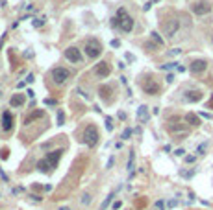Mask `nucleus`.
I'll list each match as a JSON object with an SVG mask.
<instances>
[{"label": "nucleus", "mask_w": 213, "mask_h": 210, "mask_svg": "<svg viewBox=\"0 0 213 210\" xmlns=\"http://www.w3.org/2000/svg\"><path fill=\"white\" fill-rule=\"evenodd\" d=\"M61 155H63V149H56V151H50L46 153V157L43 160H39L37 162V170L43 171V173H50L52 168H56V164L59 162Z\"/></svg>", "instance_id": "obj_1"}, {"label": "nucleus", "mask_w": 213, "mask_h": 210, "mask_svg": "<svg viewBox=\"0 0 213 210\" xmlns=\"http://www.w3.org/2000/svg\"><path fill=\"white\" fill-rule=\"evenodd\" d=\"M111 24L117 26V28H121V30H122V31H126V33L134 30V19L126 13L124 8H119V11H117V17H113Z\"/></svg>", "instance_id": "obj_2"}, {"label": "nucleus", "mask_w": 213, "mask_h": 210, "mask_svg": "<svg viewBox=\"0 0 213 210\" xmlns=\"http://www.w3.org/2000/svg\"><path fill=\"white\" fill-rule=\"evenodd\" d=\"M84 50H85V55L89 59H97V57H100V54H102V44H100L98 39H87Z\"/></svg>", "instance_id": "obj_3"}, {"label": "nucleus", "mask_w": 213, "mask_h": 210, "mask_svg": "<svg viewBox=\"0 0 213 210\" xmlns=\"http://www.w3.org/2000/svg\"><path fill=\"white\" fill-rule=\"evenodd\" d=\"M98 131H97V127L95 125H87L85 127V131H84V142L89 146V148H95V146L98 144Z\"/></svg>", "instance_id": "obj_4"}, {"label": "nucleus", "mask_w": 213, "mask_h": 210, "mask_svg": "<svg viewBox=\"0 0 213 210\" xmlns=\"http://www.w3.org/2000/svg\"><path fill=\"white\" fill-rule=\"evenodd\" d=\"M69 78H71V70H67L63 66H56L52 70V79H54L56 85H63Z\"/></svg>", "instance_id": "obj_5"}, {"label": "nucleus", "mask_w": 213, "mask_h": 210, "mask_svg": "<svg viewBox=\"0 0 213 210\" xmlns=\"http://www.w3.org/2000/svg\"><path fill=\"white\" fill-rule=\"evenodd\" d=\"M141 87H143V90H145V94H150V96L160 94V83H157L156 79H152L150 76L145 78V81L141 83Z\"/></svg>", "instance_id": "obj_6"}, {"label": "nucleus", "mask_w": 213, "mask_h": 210, "mask_svg": "<svg viewBox=\"0 0 213 210\" xmlns=\"http://www.w3.org/2000/svg\"><path fill=\"white\" fill-rule=\"evenodd\" d=\"M178 28H180V22H178L176 19H170V20H167V22H165L163 31H165V35H167V37H174V33L178 31Z\"/></svg>", "instance_id": "obj_7"}, {"label": "nucleus", "mask_w": 213, "mask_h": 210, "mask_svg": "<svg viewBox=\"0 0 213 210\" xmlns=\"http://www.w3.org/2000/svg\"><path fill=\"white\" fill-rule=\"evenodd\" d=\"M65 57L71 63H80L82 61V52L78 50L76 46H69L67 50H65Z\"/></svg>", "instance_id": "obj_8"}, {"label": "nucleus", "mask_w": 213, "mask_h": 210, "mask_svg": "<svg viewBox=\"0 0 213 210\" xmlns=\"http://www.w3.org/2000/svg\"><path fill=\"white\" fill-rule=\"evenodd\" d=\"M191 9H193L195 15H206V13L209 11V4L206 2V0H200V2H195L191 6Z\"/></svg>", "instance_id": "obj_9"}, {"label": "nucleus", "mask_w": 213, "mask_h": 210, "mask_svg": "<svg viewBox=\"0 0 213 210\" xmlns=\"http://www.w3.org/2000/svg\"><path fill=\"white\" fill-rule=\"evenodd\" d=\"M206 68H208V63H206L204 59H195V61L189 65V70H191L193 74H202Z\"/></svg>", "instance_id": "obj_10"}, {"label": "nucleus", "mask_w": 213, "mask_h": 210, "mask_svg": "<svg viewBox=\"0 0 213 210\" xmlns=\"http://www.w3.org/2000/svg\"><path fill=\"white\" fill-rule=\"evenodd\" d=\"M109 72H111V66H109L106 61H100L98 65L95 66V74H97V76H100V78H108V76H109Z\"/></svg>", "instance_id": "obj_11"}, {"label": "nucleus", "mask_w": 213, "mask_h": 210, "mask_svg": "<svg viewBox=\"0 0 213 210\" xmlns=\"http://www.w3.org/2000/svg\"><path fill=\"white\" fill-rule=\"evenodd\" d=\"M11 125H13V116H11L9 111H6V113L2 114V129L4 131H9Z\"/></svg>", "instance_id": "obj_12"}, {"label": "nucleus", "mask_w": 213, "mask_h": 210, "mask_svg": "<svg viewBox=\"0 0 213 210\" xmlns=\"http://www.w3.org/2000/svg\"><path fill=\"white\" fill-rule=\"evenodd\" d=\"M137 120L141 124H147L148 122V107L147 105H141L139 109H137Z\"/></svg>", "instance_id": "obj_13"}, {"label": "nucleus", "mask_w": 213, "mask_h": 210, "mask_svg": "<svg viewBox=\"0 0 213 210\" xmlns=\"http://www.w3.org/2000/svg\"><path fill=\"white\" fill-rule=\"evenodd\" d=\"M24 101H26L24 94H13L11 100H9V105L11 107H20V105H24Z\"/></svg>", "instance_id": "obj_14"}, {"label": "nucleus", "mask_w": 213, "mask_h": 210, "mask_svg": "<svg viewBox=\"0 0 213 210\" xmlns=\"http://www.w3.org/2000/svg\"><path fill=\"white\" fill-rule=\"evenodd\" d=\"M185 100L187 101H200L202 100V92L200 90H187V92H185Z\"/></svg>", "instance_id": "obj_15"}, {"label": "nucleus", "mask_w": 213, "mask_h": 210, "mask_svg": "<svg viewBox=\"0 0 213 210\" xmlns=\"http://www.w3.org/2000/svg\"><path fill=\"white\" fill-rule=\"evenodd\" d=\"M185 122H187L191 127H198V125H200V118H198V114L187 113V114H185Z\"/></svg>", "instance_id": "obj_16"}, {"label": "nucleus", "mask_w": 213, "mask_h": 210, "mask_svg": "<svg viewBox=\"0 0 213 210\" xmlns=\"http://www.w3.org/2000/svg\"><path fill=\"white\" fill-rule=\"evenodd\" d=\"M43 116V111H35L33 114H30L28 118H24V124H30V122H33V120H37V118H41Z\"/></svg>", "instance_id": "obj_17"}, {"label": "nucleus", "mask_w": 213, "mask_h": 210, "mask_svg": "<svg viewBox=\"0 0 213 210\" xmlns=\"http://www.w3.org/2000/svg\"><path fill=\"white\" fill-rule=\"evenodd\" d=\"M150 37H152V41H154L157 46H163V37H161L157 31H152V33H150Z\"/></svg>", "instance_id": "obj_18"}, {"label": "nucleus", "mask_w": 213, "mask_h": 210, "mask_svg": "<svg viewBox=\"0 0 213 210\" xmlns=\"http://www.w3.org/2000/svg\"><path fill=\"white\" fill-rule=\"evenodd\" d=\"M134 162H135V153L130 151V159H128V171H130V173L134 171Z\"/></svg>", "instance_id": "obj_19"}, {"label": "nucleus", "mask_w": 213, "mask_h": 210, "mask_svg": "<svg viewBox=\"0 0 213 210\" xmlns=\"http://www.w3.org/2000/svg\"><path fill=\"white\" fill-rule=\"evenodd\" d=\"M113 197H115V194H109L108 197L104 199V203H102V205H100V210H106V208H108V205H109V203H111V199H113Z\"/></svg>", "instance_id": "obj_20"}, {"label": "nucleus", "mask_w": 213, "mask_h": 210, "mask_svg": "<svg viewBox=\"0 0 213 210\" xmlns=\"http://www.w3.org/2000/svg\"><path fill=\"white\" fill-rule=\"evenodd\" d=\"M134 135V129H130V127H126L124 129V133H122V140H130V136Z\"/></svg>", "instance_id": "obj_21"}, {"label": "nucleus", "mask_w": 213, "mask_h": 210, "mask_svg": "<svg viewBox=\"0 0 213 210\" xmlns=\"http://www.w3.org/2000/svg\"><path fill=\"white\" fill-rule=\"evenodd\" d=\"M45 24V17H41V19H33V28H41Z\"/></svg>", "instance_id": "obj_22"}, {"label": "nucleus", "mask_w": 213, "mask_h": 210, "mask_svg": "<svg viewBox=\"0 0 213 210\" xmlns=\"http://www.w3.org/2000/svg\"><path fill=\"white\" fill-rule=\"evenodd\" d=\"M65 122V114H63V111H58V125H63Z\"/></svg>", "instance_id": "obj_23"}, {"label": "nucleus", "mask_w": 213, "mask_h": 210, "mask_svg": "<svg viewBox=\"0 0 213 210\" xmlns=\"http://www.w3.org/2000/svg\"><path fill=\"white\" fill-rule=\"evenodd\" d=\"M106 129H108L109 133H111V131H113V120H111V118H109V116L106 118Z\"/></svg>", "instance_id": "obj_24"}, {"label": "nucleus", "mask_w": 213, "mask_h": 210, "mask_svg": "<svg viewBox=\"0 0 213 210\" xmlns=\"http://www.w3.org/2000/svg\"><path fill=\"white\" fill-rule=\"evenodd\" d=\"M163 70H170V68H178V63H167V65L161 66Z\"/></svg>", "instance_id": "obj_25"}, {"label": "nucleus", "mask_w": 213, "mask_h": 210, "mask_svg": "<svg viewBox=\"0 0 213 210\" xmlns=\"http://www.w3.org/2000/svg\"><path fill=\"white\" fill-rule=\"evenodd\" d=\"M145 48H148V50H152V52H154V50H157L160 46H157L156 43H145Z\"/></svg>", "instance_id": "obj_26"}, {"label": "nucleus", "mask_w": 213, "mask_h": 210, "mask_svg": "<svg viewBox=\"0 0 213 210\" xmlns=\"http://www.w3.org/2000/svg\"><path fill=\"white\" fill-rule=\"evenodd\" d=\"M156 210H165V203L160 199V201H156Z\"/></svg>", "instance_id": "obj_27"}, {"label": "nucleus", "mask_w": 213, "mask_h": 210, "mask_svg": "<svg viewBox=\"0 0 213 210\" xmlns=\"http://www.w3.org/2000/svg\"><path fill=\"white\" fill-rule=\"evenodd\" d=\"M82 203H84V205H89V203H91V195H84V197H82Z\"/></svg>", "instance_id": "obj_28"}, {"label": "nucleus", "mask_w": 213, "mask_h": 210, "mask_svg": "<svg viewBox=\"0 0 213 210\" xmlns=\"http://www.w3.org/2000/svg\"><path fill=\"white\" fill-rule=\"evenodd\" d=\"M109 44H111L113 48H119V46H121V41H119V39H113V41H111Z\"/></svg>", "instance_id": "obj_29"}, {"label": "nucleus", "mask_w": 213, "mask_h": 210, "mask_svg": "<svg viewBox=\"0 0 213 210\" xmlns=\"http://www.w3.org/2000/svg\"><path fill=\"white\" fill-rule=\"evenodd\" d=\"M185 162H187V164H193V162H195V155H189V157H185Z\"/></svg>", "instance_id": "obj_30"}, {"label": "nucleus", "mask_w": 213, "mask_h": 210, "mask_svg": "<svg viewBox=\"0 0 213 210\" xmlns=\"http://www.w3.org/2000/svg\"><path fill=\"white\" fill-rule=\"evenodd\" d=\"M204 151H206V144H200L198 146V155H204Z\"/></svg>", "instance_id": "obj_31"}, {"label": "nucleus", "mask_w": 213, "mask_h": 210, "mask_svg": "<svg viewBox=\"0 0 213 210\" xmlns=\"http://www.w3.org/2000/svg\"><path fill=\"white\" fill-rule=\"evenodd\" d=\"M78 94H80L82 98H85V100H89V94H87V92H84L82 89H78Z\"/></svg>", "instance_id": "obj_32"}, {"label": "nucleus", "mask_w": 213, "mask_h": 210, "mask_svg": "<svg viewBox=\"0 0 213 210\" xmlns=\"http://www.w3.org/2000/svg\"><path fill=\"white\" fill-rule=\"evenodd\" d=\"M58 101L56 100H52V98H48V100H45V105H56Z\"/></svg>", "instance_id": "obj_33"}, {"label": "nucleus", "mask_w": 213, "mask_h": 210, "mask_svg": "<svg viewBox=\"0 0 213 210\" xmlns=\"http://www.w3.org/2000/svg\"><path fill=\"white\" fill-rule=\"evenodd\" d=\"M183 153H185V151H183L182 148H178V149L174 151V155H176V157H182V155H183Z\"/></svg>", "instance_id": "obj_34"}, {"label": "nucleus", "mask_w": 213, "mask_h": 210, "mask_svg": "<svg viewBox=\"0 0 213 210\" xmlns=\"http://www.w3.org/2000/svg\"><path fill=\"white\" fill-rule=\"evenodd\" d=\"M121 206H122V203H121V201H115V203H113V210H119Z\"/></svg>", "instance_id": "obj_35"}, {"label": "nucleus", "mask_w": 213, "mask_h": 210, "mask_svg": "<svg viewBox=\"0 0 213 210\" xmlns=\"http://www.w3.org/2000/svg\"><path fill=\"white\" fill-rule=\"evenodd\" d=\"M150 8H152V2H147L145 6H143V11H148Z\"/></svg>", "instance_id": "obj_36"}, {"label": "nucleus", "mask_w": 213, "mask_h": 210, "mask_svg": "<svg viewBox=\"0 0 213 210\" xmlns=\"http://www.w3.org/2000/svg\"><path fill=\"white\" fill-rule=\"evenodd\" d=\"M124 57H126V61H130V63H132V61H135V57H134V55H132V54H126V55H124Z\"/></svg>", "instance_id": "obj_37"}, {"label": "nucleus", "mask_w": 213, "mask_h": 210, "mask_svg": "<svg viewBox=\"0 0 213 210\" xmlns=\"http://www.w3.org/2000/svg\"><path fill=\"white\" fill-rule=\"evenodd\" d=\"M113 162H115V157H109V160H108V166H106V168H111V166H113Z\"/></svg>", "instance_id": "obj_38"}, {"label": "nucleus", "mask_w": 213, "mask_h": 210, "mask_svg": "<svg viewBox=\"0 0 213 210\" xmlns=\"http://www.w3.org/2000/svg\"><path fill=\"white\" fill-rule=\"evenodd\" d=\"M182 50H180V48H174V50H170V54H173V55H178V54H180Z\"/></svg>", "instance_id": "obj_39"}, {"label": "nucleus", "mask_w": 213, "mask_h": 210, "mask_svg": "<svg viewBox=\"0 0 213 210\" xmlns=\"http://www.w3.org/2000/svg\"><path fill=\"white\" fill-rule=\"evenodd\" d=\"M26 81H28V83H33V74H28V78H26Z\"/></svg>", "instance_id": "obj_40"}, {"label": "nucleus", "mask_w": 213, "mask_h": 210, "mask_svg": "<svg viewBox=\"0 0 213 210\" xmlns=\"http://www.w3.org/2000/svg\"><path fill=\"white\" fill-rule=\"evenodd\" d=\"M200 116H202V118H211V114H209V113H200Z\"/></svg>", "instance_id": "obj_41"}, {"label": "nucleus", "mask_w": 213, "mask_h": 210, "mask_svg": "<svg viewBox=\"0 0 213 210\" xmlns=\"http://www.w3.org/2000/svg\"><path fill=\"white\" fill-rule=\"evenodd\" d=\"M2 159H8V149H2Z\"/></svg>", "instance_id": "obj_42"}, {"label": "nucleus", "mask_w": 213, "mask_h": 210, "mask_svg": "<svg viewBox=\"0 0 213 210\" xmlns=\"http://www.w3.org/2000/svg\"><path fill=\"white\" fill-rule=\"evenodd\" d=\"M59 210H71V208H67V206H63V208H59Z\"/></svg>", "instance_id": "obj_43"}, {"label": "nucleus", "mask_w": 213, "mask_h": 210, "mask_svg": "<svg viewBox=\"0 0 213 210\" xmlns=\"http://www.w3.org/2000/svg\"><path fill=\"white\" fill-rule=\"evenodd\" d=\"M211 39H213V35H211Z\"/></svg>", "instance_id": "obj_44"}]
</instances>
